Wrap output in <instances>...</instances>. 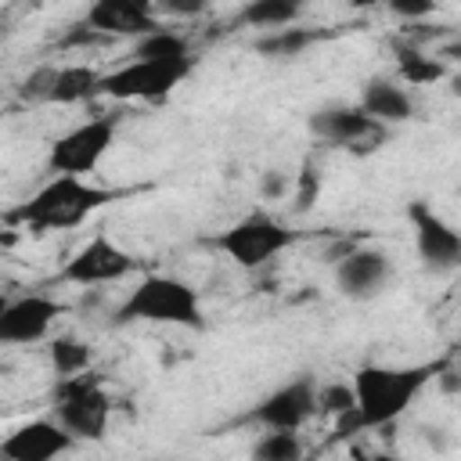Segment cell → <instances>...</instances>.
Masks as SVG:
<instances>
[{
	"label": "cell",
	"mask_w": 461,
	"mask_h": 461,
	"mask_svg": "<svg viewBox=\"0 0 461 461\" xmlns=\"http://www.w3.org/2000/svg\"><path fill=\"white\" fill-rule=\"evenodd\" d=\"M385 7L403 22H421L436 11V0H385Z\"/></svg>",
	"instance_id": "29"
},
{
	"label": "cell",
	"mask_w": 461,
	"mask_h": 461,
	"mask_svg": "<svg viewBox=\"0 0 461 461\" xmlns=\"http://www.w3.org/2000/svg\"><path fill=\"white\" fill-rule=\"evenodd\" d=\"M357 407V396H353V382H328V385H317V414L324 418H335L342 411Z\"/></svg>",
	"instance_id": "25"
},
{
	"label": "cell",
	"mask_w": 461,
	"mask_h": 461,
	"mask_svg": "<svg viewBox=\"0 0 461 461\" xmlns=\"http://www.w3.org/2000/svg\"><path fill=\"white\" fill-rule=\"evenodd\" d=\"M194 68V58L184 61H137L130 58L122 68L101 76L97 94L115 97V101H162L173 94Z\"/></svg>",
	"instance_id": "5"
},
{
	"label": "cell",
	"mask_w": 461,
	"mask_h": 461,
	"mask_svg": "<svg viewBox=\"0 0 461 461\" xmlns=\"http://www.w3.org/2000/svg\"><path fill=\"white\" fill-rule=\"evenodd\" d=\"M97 83H101V72L90 68V65H58L50 104H79V101H90V97H97Z\"/></svg>",
	"instance_id": "20"
},
{
	"label": "cell",
	"mask_w": 461,
	"mask_h": 461,
	"mask_svg": "<svg viewBox=\"0 0 461 461\" xmlns=\"http://www.w3.org/2000/svg\"><path fill=\"white\" fill-rule=\"evenodd\" d=\"M83 22L97 32H104L108 40H119V36L137 40V36L158 29V14L151 11V0H90Z\"/></svg>",
	"instance_id": "15"
},
{
	"label": "cell",
	"mask_w": 461,
	"mask_h": 461,
	"mask_svg": "<svg viewBox=\"0 0 461 461\" xmlns=\"http://www.w3.org/2000/svg\"><path fill=\"white\" fill-rule=\"evenodd\" d=\"M313 414H317V382L310 375H299L277 385L270 396H263L252 411V421L267 429H303Z\"/></svg>",
	"instance_id": "13"
},
{
	"label": "cell",
	"mask_w": 461,
	"mask_h": 461,
	"mask_svg": "<svg viewBox=\"0 0 461 461\" xmlns=\"http://www.w3.org/2000/svg\"><path fill=\"white\" fill-rule=\"evenodd\" d=\"M133 270H137V256L133 252H126L122 245H115L108 234H94L83 249H76L65 259V267L58 270V281L79 285V288H94V285L122 281Z\"/></svg>",
	"instance_id": "9"
},
{
	"label": "cell",
	"mask_w": 461,
	"mask_h": 461,
	"mask_svg": "<svg viewBox=\"0 0 461 461\" xmlns=\"http://www.w3.org/2000/svg\"><path fill=\"white\" fill-rule=\"evenodd\" d=\"M61 313L65 306L40 292L7 299L0 306V346H29V342L47 339Z\"/></svg>",
	"instance_id": "10"
},
{
	"label": "cell",
	"mask_w": 461,
	"mask_h": 461,
	"mask_svg": "<svg viewBox=\"0 0 461 461\" xmlns=\"http://www.w3.org/2000/svg\"><path fill=\"white\" fill-rule=\"evenodd\" d=\"M292 241H295V230H288L285 223H277V220L267 216V212H249L245 220L230 223L227 230H220V234L212 238V245H216L227 259H234L238 267H245V270H256V267L270 263V259H274L277 252H285Z\"/></svg>",
	"instance_id": "6"
},
{
	"label": "cell",
	"mask_w": 461,
	"mask_h": 461,
	"mask_svg": "<svg viewBox=\"0 0 461 461\" xmlns=\"http://www.w3.org/2000/svg\"><path fill=\"white\" fill-rule=\"evenodd\" d=\"M115 130H119V122L112 115H97V119L72 126L68 133H61L50 144L47 169L50 173H72V176L94 173L101 166V158L108 155V148L115 144Z\"/></svg>",
	"instance_id": "7"
},
{
	"label": "cell",
	"mask_w": 461,
	"mask_h": 461,
	"mask_svg": "<svg viewBox=\"0 0 461 461\" xmlns=\"http://www.w3.org/2000/svg\"><path fill=\"white\" fill-rule=\"evenodd\" d=\"M447 360H432V364H414V367H378V364H364L353 375V396H357V414L364 429H385L393 425L414 400L418 393L436 382V371Z\"/></svg>",
	"instance_id": "1"
},
{
	"label": "cell",
	"mask_w": 461,
	"mask_h": 461,
	"mask_svg": "<svg viewBox=\"0 0 461 461\" xmlns=\"http://www.w3.org/2000/svg\"><path fill=\"white\" fill-rule=\"evenodd\" d=\"M212 0H151V11L158 18H198L209 11Z\"/></svg>",
	"instance_id": "28"
},
{
	"label": "cell",
	"mask_w": 461,
	"mask_h": 461,
	"mask_svg": "<svg viewBox=\"0 0 461 461\" xmlns=\"http://www.w3.org/2000/svg\"><path fill=\"white\" fill-rule=\"evenodd\" d=\"M40 7H43V0H4L0 4V43L11 40L22 29V22L29 14H36Z\"/></svg>",
	"instance_id": "27"
},
{
	"label": "cell",
	"mask_w": 461,
	"mask_h": 461,
	"mask_svg": "<svg viewBox=\"0 0 461 461\" xmlns=\"http://www.w3.org/2000/svg\"><path fill=\"white\" fill-rule=\"evenodd\" d=\"M353 11H371V7H382L385 0H346Z\"/></svg>",
	"instance_id": "32"
},
{
	"label": "cell",
	"mask_w": 461,
	"mask_h": 461,
	"mask_svg": "<svg viewBox=\"0 0 461 461\" xmlns=\"http://www.w3.org/2000/svg\"><path fill=\"white\" fill-rule=\"evenodd\" d=\"M90 43H108V36H104V32H97V29H90L86 22L72 25V29H68V36L61 40V47H90Z\"/></svg>",
	"instance_id": "31"
},
{
	"label": "cell",
	"mask_w": 461,
	"mask_h": 461,
	"mask_svg": "<svg viewBox=\"0 0 461 461\" xmlns=\"http://www.w3.org/2000/svg\"><path fill=\"white\" fill-rule=\"evenodd\" d=\"M54 418L76 436V439H101L112 418V400L101 389L97 375L79 371L58 382L54 393Z\"/></svg>",
	"instance_id": "4"
},
{
	"label": "cell",
	"mask_w": 461,
	"mask_h": 461,
	"mask_svg": "<svg viewBox=\"0 0 461 461\" xmlns=\"http://www.w3.org/2000/svg\"><path fill=\"white\" fill-rule=\"evenodd\" d=\"M407 216L414 223V245H418L421 267L432 270V274L457 270V263H461V234L439 212H432V205H425V202H411Z\"/></svg>",
	"instance_id": "11"
},
{
	"label": "cell",
	"mask_w": 461,
	"mask_h": 461,
	"mask_svg": "<svg viewBox=\"0 0 461 461\" xmlns=\"http://www.w3.org/2000/svg\"><path fill=\"white\" fill-rule=\"evenodd\" d=\"M76 447V436L58 418H36L18 429H11L0 439V457L11 461H50L58 454H68Z\"/></svg>",
	"instance_id": "14"
},
{
	"label": "cell",
	"mask_w": 461,
	"mask_h": 461,
	"mask_svg": "<svg viewBox=\"0 0 461 461\" xmlns=\"http://www.w3.org/2000/svg\"><path fill=\"white\" fill-rule=\"evenodd\" d=\"M288 187H292V180H288V173H281V169H270V173H263V180H259V194H263L267 202L285 198Z\"/></svg>",
	"instance_id": "30"
},
{
	"label": "cell",
	"mask_w": 461,
	"mask_h": 461,
	"mask_svg": "<svg viewBox=\"0 0 461 461\" xmlns=\"http://www.w3.org/2000/svg\"><path fill=\"white\" fill-rule=\"evenodd\" d=\"M389 277H393V259L382 249H346V256L335 263V288L353 303L382 295Z\"/></svg>",
	"instance_id": "12"
},
{
	"label": "cell",
	"mask_w": 461,
	"mask_h": 461,
	"mask_svg": "<svg viewBox=\"0 0 461 461\" xmlns=\"http://www.w3.org/2000/svg\"><path fill=\"white\" fill-rule=\"evenodd\" d=\"M393 54H396V72L411 86H429V83L443 79V72H447V65L436 54H429L421 47H411L403 40H393Z\"/></svg>",
	"instance_id": "19"
},
{
	"label": "cell",
	"mask_w": 461,
	"mask_h": 461,
	"mask_svg": "<svg viewBox=\"0 0 461 461\" xmlns=\"http://www.w3.org/2000/svg\"><path fill=\"white\" fill-rule=\"evenodd\" d=\"M256 461H299L303 457V439L299 429H270L256 447H252Z\"/></svg>",
	"instance_id": "23"
},
{
	"label": "cell",
	"mask_w": 461,
	"mask_h": 461,
	"mask_svg": "<svg viewBox=\"0 0 461 461\" xmlns=\"http://www.w3.org/2000/svg\"><path fill=\"white\" fill-rule=\"evenodd\" d=\"M54 76H58V65H40V68H32V72L18 83V97H22L25 104H50Z\"/></svg>",
	"instance_id": "24"
},
{
	"label": "cell",
	"mask_w": 461,
	"mask_h": 461,
	"mask_svg": "<svg viewBox=\"0 0 461 461\" xmlns=\"http://www.w3.org/2000/svg\"><path fill=\"white\" fill-rule=\"evenodd\" d=\"M303 7L306 0H249L234 22L245 29H281V25H295Z\"/></svg>",
	"instance_id": "18"
},
{
	"label": "cell",
	"mask_w": 461,
	"mask_h": 461,
	"mask_svg": "<svg viewBox=\"0 0 461 461\" xmlns=\"http://www.w3.org/2000/svg\"><path fill=\"white\" fill-rule=\"evenodd\" d=\"M310 133L331 148H346L353 155H371L385 144L389 126L371 119L360 104H331L310 115Z\"/></svg>",
	"instance_id": "8"
},
{
	"label": "cell",
	"mask_w": 461,
	"mask_h": 461,
	"mask_svg": "<svg viewBox=\"0 0 461 461\" xmlns=\"http://www.w3.org/2000/svg\"><path fill=\"white\" fill-rule=\"evenodd\" d=\"M292 187H295V212H306L317 202V194H321V169H317L313 158L303 162V169L295 173Z\"/></svg>",
	"instance_id": "26"
},
{
	"label": "cell",
	"mask_w": 461,
	"mask_h": 461,
	"mask_svg": "<svg viewBox=\"0 0 461 461\" xmlns=\"http://www.w3.org/2000/svg\"><path fill=\"white\" fill-rule=\"evenodd\" d=\"M115 324H173V328H191L202 331V303L198 292L169 274H148L130 288V295L115 306L112 313Z\"/></svg>",
	"instance_id": "3"
},
{
	"label": "cell",
	"mask_w": 461,
	"mask_h": 461,
	"mask_svg": "<svg viewBox=\"0 0 461 461\" xmlns=\"http://www.w3.org/2000/svg\"><path fill=\"white\" fill-rule=\"evenodd\" d=\"M360 108L371 119H378L382 126L414 119V97H411V90L403 83H396V79H385V76H371L360 86Z\"/></svg>",
	"instance_id": "16"
},
{
	"label": "cell",
	"mask_w": 461,
	"mask_h": 461,
	"mask_svg": "<svg viewBox=\"0 0 461 461\" xmlns=\"http://www.w3.org/2000/svg\"><path fill=\"white\" fill-rule=\"evenodd\" d=\"M115 202V191L108 187H94L72 173H54L32 198H25L11 220L32 227V230H68V227H79L90 212H97L101 205Z\"/></svg>",
	"instance_id": "2"
},
{
	"label": "cell",
	"mask_w": 461,
	"mask_h": 461,
	"mask_svg": "<svg viewBox=\"0 0 461 461\" xmlns=\"http://www.w3.org/2000/svg\"><path fill=\"white\" fill-rule=\"evenodd\" d=\"M50 364H54V375L58 378H68V375H79L94 364V346L76 339V335H58L50 342Z\"/></svg>",
	"instance_id": "22"
},
{
	"label": "cell",
	"mask_w": 461,
	"mask_h": 461,
	"mask_svg": "<svg viewBox=\"0 0 461 461\" xmlns=\"http://www.w3.org/2000/svg\"><path fill=\"white\" fill-rule=\"evenodd\" d=\"M317 40H324L321 29H299V25H281V29H270L256 40V54L263 58H274V61H288V58H299L303 50H310Z\"/></svg>",
	"instance_id": "17"
},
{
	"label": "cell",
	"mask_w": 461,
	"mask_h": 461,
	"mask_svg": "<svg viewBox=\"0 0 461 461\" xmlns=\"http://www.w3.org/2000/svg\"><path fill=\"white\" fill-rule=\"evenodd\" d=\"M130 58H137V61H184V58H191V43H187L184 32L158 25L151 32L137 36Z\"/></svg>",
	"instance_id": "21"
}]
</instances>
